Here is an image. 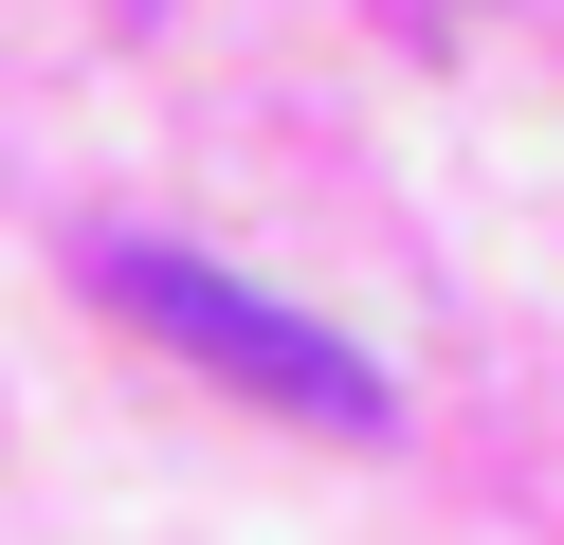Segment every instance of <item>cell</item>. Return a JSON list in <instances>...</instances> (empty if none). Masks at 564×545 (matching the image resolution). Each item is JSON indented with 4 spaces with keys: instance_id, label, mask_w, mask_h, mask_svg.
I'll return each mask as SVG.
<instances>
[{
    "instance_id": "obj_2",
    "label": "cell",
    "mask_w": 564,
    "mask_h": 545,
    "mask_svg": "<svg viewBox=\"0 0 564 545\" xmlns=\"http://www.w3.org/2000/svg\"><path fill=\"white\" fill-rule=\"evenodd\" d=\"M128 19H164V0H128Z\"/></svg>"
},
{
    "instance_id": "obj_1",
    "label": "cell",
    "mask_w": 564,
    "mask_h": 545,
    "mask_svg": "<svg viewBox=\"0 0 564 545\" xmlns=\"http://www.w3.org/2000/svg\"><path fill=\"white\" fill-rule=\"evenodd\" d=\"M110 291L164 327V346L200 363V382H237V400H273V418H328V436H382L401 400H382V363L346 346V327H310V309H273V291H237L219 254H164V237H128L110 254Z\"/></svg>"
}]
</instances>
